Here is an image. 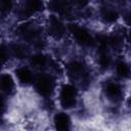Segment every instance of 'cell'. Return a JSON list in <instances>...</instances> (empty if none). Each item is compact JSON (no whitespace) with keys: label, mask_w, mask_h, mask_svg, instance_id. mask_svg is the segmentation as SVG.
Returning <instances> with one entry per match:
<instances>
[{"label":"cell","mask_w":131,"mask_h":131,"mask_svg":"<svg viewBox=\"0 0 131 131\" xmlns=\"http://www.w3.org/2000/svg\"><path fill=\"white\" fill-rule=\"evenodd\" d=\"M35 90L36 92L44 97L49 96L54 88V79L48 74H40L35 79Z\"/></svg>","instance_id":"cell-1"},{"label":"cell","mask_w":131,"mask_h":131,"mask_svg":"<svg viewBox=\"0 0 131 131\" xmlns=\"http://www.w3.org/2000/svg\"><path fill=\"white\" fill-rule=\"evenodd\" d=\"M60 105L68 110L76 105L77 102V89L72 84H63L59 92Z\"/></svg>","instance_id":"cell-2"},{"label":"cell","mask_w":131,"mask_h":131,"mask_svg":"<svg viewBox=\"0 0 131 131\" xmlns=\"http://www.w3.org/2000/svg\"><path fill=\"white\" fill-rule=\"evenodd\" d=\"M69 31L76 42L81 46H90L93 43V38L86 28L76 24H71L69 26Z\"/></svg>","instance_id":"cell-3"},{"label":"cell","mask_w":131,"mask_h":131,"mask_svg":"<svg viewBox=\"0 0 131 131\" xmlns=\"http://www.w3.org/2000/svg\"><path fill=\"white\" fill-rule=\"evenodd\" d=\"M15 76L21 85H29L34 82V76L32 71L27 67H19L15 70Z\"/></svg>","instance_id":"cell-4"},{"label":"cell","mask_w":131,"mask_h":131,"mask_svg":"<svg viewBox=\"0 0 131 131\" xmlns=\"http://www.w3.org/2000/svg\"><path fill=\"white\" fill-rule=\"evenodd\" d=\"M54 127L57 130H69L71 127V120L67 113L60 112L57 113L53 118Z\"/></svg>","instance_id":"cell-5"},{"label":"cell","mask_w":131,"mask_h":131,"mask_svg":"<svg viewBox=\"0 0 131 131\" xmlns=\"http://www.w3.org/2000/svg\"><path fill=\"white\" fill-rule=\"evenodd\" d=\"M49 30L51 32V34L55 37H61L64 34V26L61 23V20L55 16V15H51L49 18Z\"/></svg>","instance_id":"cell-6"},{"label":"cell","mask_w":131,"mask_h":131,"mask_svg":"<svg viewBox=\"0 0 131 131\" xmlns=\"http://www.w3.org/2000/svg\"><path fill=\"white\" fill-rule=\"evenodd\" d=\"M104 93L111 100H118L122 96V88L116 82H108L104 87Z\"/></svg>","instance_id":"cell-7"},{"label":"cell","mask_w":131,"mask_h":131,"mask_svg":"<svg viewBox=\"0 0 131 131\" xmlns=\"http://www.w3.org/2000/svg\"><path fill=\"white\" fill-rule=\"evenodd\" d=\"M44 8V4L42 0H25L24 10L28 14H35L42 11Z\"/></svg>","instance_id":"cell-8"},{"label":"cell","mask_w":131,"mask_h":131,"mask_svg":"<svg viewBox=\"0 0 131 131\" xmlns=\"http://www.w3.org/2000/svg\"><path fill=\"white\" fill-rule=\"evenodd\" d=\"M49 7L51 10H53L57 14H66L69 11V4L66 0H50Z\"/></svg>","instance_id":"cell-9"},{"label":"cell","mask_w":131,"mask_h":131,"mask_svg":"<svg viewBox=\"0 0 131 131\" xmlns=\"http://www.w3.org/2000/svg\"><path fill=\"white\" fill-rule=\"evenodd\" d=\"M0 83H1V89L4 93L6 94H11L14 91V82L13 79L11 78L10 75L8 74H2L0 78Z\"/></svg>","instance_id":"cell-10"},{"label":"cell","mask_w":131,"mask_h":131,"mask_svg":"<svg viewBox=\"0 0 131 131\" xmlns=\"http://www.w3.org/2000/svg\"><path fill=\"white\" fill-rule=\"evenodd\" d=\"M67 69L69 74L74 77H80L85 73V67L79 60H72L71 62L68 63Z\"/></svg>","instance_id":"cell-11"},{"label":"cell","mask_w":131,"mask_h":131,"mask_svg":"<svg viewBox=\"0 0 131 131\" xmlns=\"http://www.w3.org/2000/svg\"><path fill=\"white\" fill-rule=\"evenodd\" d=\"M116 73L117 75L122 78V79H128L131 77V70H130V67L129 64L124 61V60H120L117 62V66H116Z\"/></svg>","instance_id":"cell-12"},{"label":"cell","mask_w":131,"mask_h":131,"mask_svg":"<svg viewBox=\"0 0 131 131\" xmlns=\"http://www.w3.org/2000/svg\"><path fill=\"white\" fill-rule=\"evenodd\" d=\"M48 63V58L45 54L39 52V53H35L34 55H32L31 57V64L36 68V69H43L46 67V64Z\"/></svg>","instance_id":"cell-13"},{"label":"cell","mask_w":131,"mask_h":131,"mask_svg":"<svg viewBox=\"0 0 131 131\" xmlns=\"http://www.w3.org/2000/svg\"><path fill=\"white\" fill-rule=\"evenodd\" d=\"M120 17L119 12L116 9L113 8H105L102 11V18L107 24H114L116 23Z\"/></svg>","instance_id":"cell-14"},{"label":"cell","mask_w":131,"mask_h":131,"mask_svg":"<svg viewBox=\"0 0 131 131\" xmlns=\"http://www.w3.org/2000/svg\"><path fill=\"white\" fill-rule=\"evenodd\" d=\"M10 50H11L12 54L17 58H24L26 56V50L21 45L14 44L10 47Z\"/></svg>","instance_id":"cell-15"},{"label":"cell","mask_w":131,"mask_h":131,"mask_svg":"<svg viewBox=\"0 0 131 131\" xmlns=\"http://www.w3.org/2000/svg\"><path fill=\"white\" fill-rule=\"evenodd\" d=\"M107 44L108 46L111 47H114V48H119L122 44V39L120 36L118 35H111V36H107Z\"/></svg>","instance_id":"cell-16"},{"label":"cell","mask_w":131,"mask_h":131,"mask_svg":"<svg viewBox=\"0 0 131 131\" xmlns=\"http://www.w3.org/2000/svg\"><path fill=\"white\" fill-rule=\"evenodd\" d=\"M0 5L3 12H9L13 7V0H0Z\"/></svg>","instance_id":"cell-17"},{"label":"cell","mask_w":131,"mask_h":131,"mask_svg":"<svg viewBox=\"0 0 131 131\" xmlns=\"http://www.w3.org/2000/svg\"><path fill=\"white\" fill-rule=\"evenodd\" d=\"M68 1H71V2L75 3L79 8H84L89 2V0H68Z\"/></svg>","instance_id":"cell-18"},{"label":"cell","mask_w":131,"mask_h":131,"mask_svg":"<svg viewBox=\"0 0 131 131\" xmlns=\"http://www.w3.org/2000/svg\"><path fill=\"white\" fill-rule=\"evenodd\" d=\"M7 57H8V55H7V50H6L5 46L2 45V46H1V60H2V63L5 62V60H6Z\"/></svg>","instance_id":"cell-19"},{"label":"cell","mask_w":131,"mask_h":131,"mask_svg":"<svg viewBox=\"0 0 131 131\" xmlns=\"http://www.w3.org/2000/svg\"><path fill=\"white\" fill-rule=\"evenodd\" d=\"M126 23L131 26V11L128 12V14L126 15Z\"/></svg>","instance_id":"cell-20"},{"label":"cell","mask_w":131,"mask_h":131,"mask_svg":"<svg viewBox=\"0 0 131 131\" xmlns=\"http://www.w3.org/2000/svg\"><path fill=\"white\" fill-rule=\"evenodd\" d=\"M128 39H129V42H130V44H131V30H130L129 33H128Z\"/></svg>","instance_id":"cell-21"},{"label":"cell","mask_w":131,"mask_h":131,"mask_svg":"<svg viewBox=\"0 0 131 131\" xmlns=\"http://www.w3.org/2000/svg\"><path fill=\"white\" fill-rule=\"evenodd\" d=\"M128 104H129V106H130V108H131V97H130V99L128 100Z\"/></svg>","instance_id":"cell-22"}]
</instances>
